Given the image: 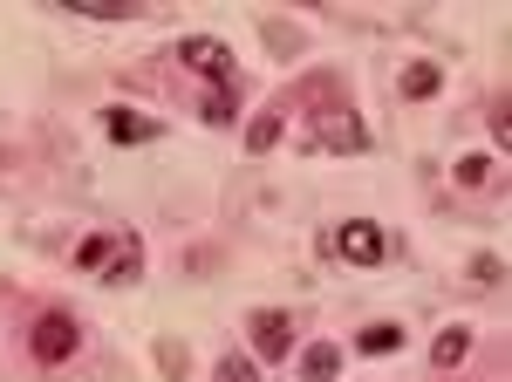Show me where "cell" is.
Here are the masks:
<instances>
[{
  "instance_id": "cell-10",
  "label": "cell",
  "mask_w": 512,
  "mask_h": 382,
  "mask_svg": "<svg viewBox=\"0 0 512 382\" xmlns=\"http://www.w3.org/2000/svg\"><path fill=\"white\" fill-rule=\"evenodd\" d=\"M335 369H342V348L335 342H315L308 355H301V376L308 382H335Z\"/></svg>"
},
{
  "instance_id": "cell-4",
  "label": "cell",
  "mask_w": 512,
  "mask_h": 382,
  "mask_svg": "<svg viewBox=\"0 0 512 382\" xmlns=\"http://www.w3.org/2000/svg\"><path fill=\"white\" fill-rule=\"evenodd\" d=\"M178 62H185L192 76H212V89H233V82H239L233 48H226V41H212V35H185V41H178Z\"/></svg>"
},
{
  "instance_id": "cell-2",
  "label": "cell",
  "mask_w": 512,
  "mask_h": 382,
  "mask_svg": "<svg viewBox=\"0 0 512 382\" xmlns=\"http://www.w3.org/2000/svg\"><path fill=\"white\" fill-rule=\"evenodd\" d=\"M76 348H82V328L69 321V314H35V328H28V355H35L41 369H62Z\"/></svg>"
},
{
  "instance_id": "cell-5",
  "label": "cell",
  "mask_w": 512,
  "mask_h": 382,
  "mask_svg": "<svg viewBox=\"0 0 512 382\" xmlns=\"http://www.w3.org/2000/svg\"><path fill=\"white\" fill-rule=\"evenodd\" d=\"M321 144H328V151H342V157H355V151H369V130H362V116L328 110V116H321Z\"/></svg>"
},
{
  "instance_id": "cell-3",
  "label": "cell",
  "mask_w": 512,
  "mask_h": 382,
  "mask_svg": "<svg viewBox=\"0 0 512 382\" xmlns=\"http://www.w3.org/2000/svg\"><path fill=\"white\" fill-rule=\"evenodd\" d=\"M335 260H349V267H383V260H390V232L376 226V219H342V226H335Z\"/></svg>"
},
{
  "instance_id": "cell-11",
  "label": "cell",
  "mask_w": 512,
  "mask_h": 382,
  "mask_svg": "<svg viewBox=\"0 0 512 382\" xmlns=\"http://www.w3.org/2000/svg\"><path fill=\"white\" fill-rule=\"evenodd\" d=\"M396 89H403V96H437V69H431V62H410Z\"/></svg>"
},
{
  "instance_id": "cell-16",
  "label": "cell",
  "mask_w": 512,
  "mask_h": 382,
  "mask_svg": "<svg viewBox=\"0 0 512 382\" xmlns=\"http://www.w3.org/2000/svg\"><path fill=\"white\" fill-rule=\"evenodd\" d=\"M219 382H260V376H253L246 362H219Z\"/></svg>"
},
{
  "instance_id": "cell-14",
  "label": "cell",
  "mask_w": 512,
  "mask_h": 382,
  "mask_svg": "<svg viewBox=\"0 0 512 382\" xmlns=\"http://www.w3.org/2000/svg\"><path fill=\"white\" fill-rule=\"evenodd\" d=\"M198 116H205V123H226V116H233V89H212V96L198 103Z\"/></svg>"
},
{
  "instance_id": "cell-13",
  "label": "cell",
  "mask_w": 512,
  "mask_h": 382,
  "mask_svg": "<svg viewBox=\"0 0 512 382\" xmlns=\"http://www.w3.org/2000/svg\"><path fill=\"white\" fill-rule=\"evenodd\" d=\"M451 178H458L465 191H478V185H492V164H485V157H458V164H451Z\"/></svg>"
},
{
  "instance_id": "cell-6",
  "label": "cell",
  "mask_w": 512,
  "mask_h": 382,
  "mask_svg": "<svg viewBox=\"0 0 512 382\" xmlns=\"http://www.w3.org/2000/svg\"><path fill=\"white\" fill-rule=\"evenodd\" d=\"M253 348H260V355H294V321H287L280 307L253 314Z\"/></svg>"
},
{
  "instance_id": "cell-7",
  "label": "cell",
  "mask_w": 512,
  "mask_h": 382,
  "mask_svg": "<svg viewBox=\"0 0 512 382\" xmlns=\"http://www.w3.org/2000/svg\"><path fill=\"white\" fill-rule=\"evenodd\" d=\"M103 130H110V144H144V137H158V123H151V116L123 110V103L103 110Z\"/></svg>"
},
{
  "instance_id": "cell-8",
  "label": "cell",
  "mask_w": 512,
  "mask_h": 382,
  "mask_svg": "<svg viewBox=\"0 0 512 382\" xmlns=\"http://www.w3.org/2000/svg\"><path fill=\"white\" fill-rule=\"evenodd\" d=\"M69 14H82V21H137L144 7L137 0H62Z\"/></svg>"
},
{
  "instance_id": "cell-12",
  "label": "cell",
  "mask_w": 512,
  "mask_h": 382,
  "mask_svg": "<svg viewBox=\"0 0 512 382\" xmlns=\"http://www.w3.org/2000/svg\"><path fill=\"white\" fill-rule=\"evenodd\" d=\"M246 144H253V151H274V144H280V110L253 116V130H246Z\"/></svg>"
},
{
  "instance_id": "cell-1",
  "label": "cell",
  "mask_w": 512,
  "mask_h": 382,
  "mask_svg": "<svg viewBox=\"0 0 512 382\" xmlns=\"http://www.w3.org/2000/svg\"><path fill=\"white\" fill-rule=\"evenodd\" d=\"M69 260H76V273H103V280L123 287V280H137V267H144V246L130 232H89Z\"/></svg>"
},
{
  "instance_id": "cell-15",
  "label": "cell",
  "mask_w": 512,
  "mask_h": 382,
  "mask_svg": "<svg viewBox=\"0 0 512 382\" xmlns=\"http://www.w3.org/2000/svg\"><path fill=\"white\" fill-rule=\"evenodd\" d=\"M403 342V335H396L390 321H376V328H362V348H369V355H383V348H396Z\"/></svg>"
},
{
  "instance_id": "cell-9",
  "label": "cell",
  "mask_w": 512,
  "mask_h": 382,
  "mask_svg": "<svg viewBox=\"0 0 512 382\" xmlns=\"http://www.w3.org/2000/svg\"><path fill=\"white\" fill-rule=\"evenodd\" d=\"M465 355H472V328H444V335L431 342L437 369H465Z\"/></svg>"
}]
</instances>
